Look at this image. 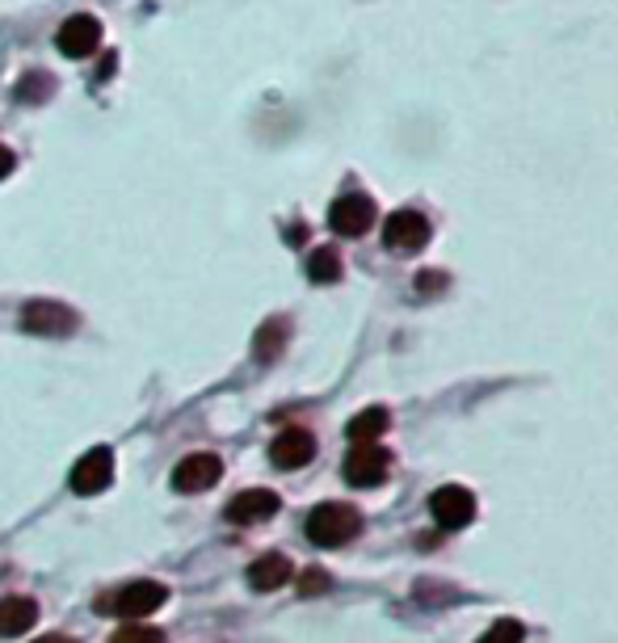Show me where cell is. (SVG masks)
<instances>
[{
    "label": "cell",
    "instance_id": "obj_1",
    "mask_svg": "<svg viewBox=\"0 0 618 643\" xmlns=\"http://www.w3.org/2000/svg\"><path fill=\"white\" fill-rule=\"evenodd\" d=\"M168 589L161 580H131L114 594L97 597V614H110V619H126V622H143L147 614H156L165 606Z\"/></svg>",
    "mask_w": 618,
    "mask_h": 643
},
{
    "label": "cell",
    "instance_id": "obj_2",
    "mask_svg": "<svg viewBox=\"0 0 618 643\" xmlns=\"http://www.w3.org/2000/svg\"><path fill=\"white\" fill-rule=\"evenodd\" d=\"M308 539L316 547H345L362 530V513L345 500H329V505H316L308 513Z\"/></svg>",
    "mask_w": 618,
    "mask_h": 643
},
{
    "label": "cell",
    "instance_id": "obj_3",
    "mask_svg": "<svg viewBox=\"0 0 618 643\" xmlns=\"http://www.w3.org/2000/svg\"><path fill=\"white\" fill-rule=\"evenodd\" d=\"M68 484H71L76 497H97V492H106V488L114 484V451H110V446L85 451L76 463H71Z\"/></svg>",
    "mask_w": 618,
    "mask_h": 643
},
{
    "label": "cell",
    "instance_id": "obj_4",
    "mask_svg": "<svg viewBox=\"0 0 618 643\" xmlns=\"http://www.w3.org/2000/svg\"><path fill=\"white\" fill-rule=\"evenodd\" d=\"M80 324V315L55 299H30L22 308V329L34 336H71Z\"/></svg>",
    "mask_w": 618,
    "mask_h": 643
},
{
    "label": "cell",
    "instance_id": "obj_5",
    "mask_svg": "<svg viewBox=\"0 0 618 643\" xmlns=\"http://www.w3.org/2000/svg\"><path fill=\"white\" fill-rule=\"evenodd\" d=\"M223 479V458L219 454H207V451H198V454H186L177 467H173V488L177 492H207V488H214Z\"/></svg>",
    "mask_w": 618,
    "mask_h": 643
},
{
    "label": "cell",
    "instance_id": "obj_6",
    "mask_svg": "<svg viewBox=\"0 0 618 643\" xmlns=\"http://www.w3.org/2000/svg\"><path fill=\"white\" fill-rule=\"evenodd\" d=\"M329 228L336 236H366L375 228V202L366 193H341L329 207Z\"/></svg>",
    "mask_w": 618,
    "mask_h": 643
},
{
    "label": "cell",
    "instance_id": "obj_7",
    "mask_svg": "<svg viewBox=\"0 0 618 643\" xmlns=\"http://www.w3.org/2000/svg\"><path fill=\"white\" fill-rule=\"evenodd\" d=\"M429 513H433V522L442 525V530H463L476 518V497L467 488H459V484H446V488H438L429 497Z\"/></svg>",
    "mask_w": 618,
    "mask_h": 643
},
{
    "label": "cell",
    "instance_id": "obj_8",
    "mask_svg": "<svg viewBox=\"0 0 618 643\" xmlns=\"http://www.w3.org/2000/svg\"><path fill=\"white\" fill-rule=\"evenodd\" d=\"M429 236H433V228H429V219L421 211H396L383 223V244L387 248H400V253L426 248Z\"/></svg>",
    "mask_w": 618,
    "mask_h": 643
},
{
    "label": "cell",
    "instance_id": "obj_9",
    "mask_svg": "<svg viewBox=\"0 0 618 643\" xmlns=\"http://www.w3.org/2000/svg\"><path fill=\"white\" fill-rule=\"evenodd\" d=\"M55 47L71 55V59L93 55L101 47V22H97L93 13H71L68 22L59 25V34H55Z\"/></svg>",
    "mask_w": 618,
    "mask_h": 643
},
{
    "label": "cell",
    "instance_id": "obj_10",
    "mask_svg": "<svg viewBox=\"0 0 618 643\" xmlns=\"http://www.w3.org/2000/svg\"><path fill=\"white\" fill-rule=\"evenodd\" d=\"M311 458H316V437L304 425L283 429L274 437V446H269V463L283 467V472H299V467H308Z\"/></svg>",
    "mask_w": 618,
    "mask_h": 643
},
{
    "label": "cell",
    "instance_id": "obj_11",
    "mask_svg": "<svg viewBox=\"0 0 618 643\" xmlns=\"http://www.w3.org/2000/svg\"><path fill=\"white\" fill-rule=\"evenodd\" d=\"M387 472H391V454L375 446V442L371 446H354L350 458H345V479L354 488H375V484L387 479Z\"/></svg>",
    "mask_w": 618,
    "mask_h": 643
},
{
    "label": "cell",
    "instance_id": "obj_12",
    "mask_svg": "<svg viewBox=\"0 0 618 643\" xmlns=\"http://www.w3.org/2000/svg\"><path fill=\"white\" fill-rule=\"evenodd\" d=\"M283 509V500L278 492H269V488H249V492H240V497L228 500V522L236 525H257V522H269L274 513Z\"/></svg>",
    "mask_w": 618,
    "mask_h": 643
},
{
    "label": "cell",
    "instance_id": "obj_13",
    "mask_svg": "<svg viewBox=\"0 0 618 643\" xmlns=\"http://www.w3.org/2000/svg\"><path fill=\"white\" fill-rule=\"evenodd\" d=\"M38 622V601L25 594H13L0 601V640H18Z\"/></svg>",
    "mask_w": 618,
    "mask_h": 643
},
{
    "label": "cell",
    "instance_id": "obj_14",
    "mask_svg": "<svg viewBox=\"0 0 618 643\" xmlns=\"http://www.w3.org/2000/svg\"><path fill=\"white\" fill-rule=\"evenodd\" d=\"M286 580H290V559L278 555V551H269V555L249 564V585L257 594H274V589H283Z\"/></svg>",
    "mask_w": 618,
    "mask_h": 643
},
{
    "label": "cell",
    "instance_id": "obj_15",
    "mask_svg": "<svg viewBox=\"0 0 618 643\" xmlns=\"http://www.w3.org/2000/svg\"><path fill=\"white\" fill-rule=\"evenodd\" d=\"M387 429H391L387 408H362L354 421L345 425V433H350V442H354V446H371V442H379Z\"/></svg>",
    "mask_w": 618,
    "mask_h": 643
},
{
    "label": "cell",
    "instance_id": "obj_16",
    "mask_svg": "<svg viewBox=\"0 0 618 643\" xmlns=\"http://www.w3.org/2000/svg\"><path fill=\"white\" fill-rule=\"evenodd\" d=\"M286 333H290V324H286L283 315L278 320H265L262 329H257V341H253V354L262 357V362H274V357L283 354Z\"/></svg>",
    "mask_w": 618,
    "mask_h": 643
},
{
    "label": "cell",
    "instance_id": "obj_17",
    "mask_svg": "<svg viewBox=\"0 0 618 643\" xmlns=\"http://www.w3.org/2000/svg\"><path fill=\"white\" fill-rule=\"evenodd\" d=\"M308 278L311 282H336L341 278V257H336V248H316L308 257Z\"/></svg>",
    "mask_w": 618,
    "mask_h": 643
},
{
    "label": "cell",
    "instance_id": "obj_18",
    "mask_svg": "<svg viewBox=\"0 0 618 643\" xmlns=\"http://www.w3.org/2000/svg\"><path fill=\"white\" fill-rule=\"evenodd\" d=\"M526 640V627L518 619H500V622H493L484 635H479L476 643H522Z\"/></svg>",
    "mask_w": 618,
    "mask_h": 643
},
{
    "label": "cell",
    "instance_id": "obj_19",
    "mask_svg": "<svg viewBox=\"0 0 618 643\" xmlns=\"http://www.w3.org/2000/svg\"><path fill=\"white\" fill-rule=\"evenodd\" d=\"M51 89H55V80H51L47 71H30L22 85H18V93H22V101H47Z\"/></svg>",
    "mask_w": 618,
    "mask_h": 643
},
{
    "label": "cell",
    "instance_id": "obj_20",
    "mask_svg": "<svg viewBox=\"0 0 618 643\" xmlns=\"http://www.w3.org/2000/svg\"><path fill=\"white\" fill-rule=\"evenodd\" d=\"M110 643H165V635L156 627H147V622H126L122 631H114Z\"/></svg>",
    "mask_w": 618,
    "mask_h": 643
},
{
    "label": "cell",
    "instance_id": "obj_21",
    "mask_svg": "<svg viewBox=\"0 0 618 643\" xmlns=\"http://www.w3.org/2000/svg\"><path fill=\"white\" fill-rule=\"evenodd\" d=\"M299 589H304V597L320 594V589H329V576H324V572H308V576H304V585H299Z\"/></svg>",
    "mask_w": 618,
    "mask_h": 643
},
{
    "label": "cell",
    "instance_id": "obj_22",
    "mask_svg": "<svg viewBox=\"0 0 618 643\" xmlns=\"http://www.w3.org/2000/svg\"><path fill=\"white\" fill-rule=\"evenodd\" d=\"M13 165H18V160H13V152L0 143V177H9V173H13Z\"/></svg>",
    "mask_w": 618,
    "mask_h": 643
},
{
    "label": "cell",
    "instance_id": "obj_23",
    "mask_svg": "<svg viewBox=\"0 0 618 643\" xmlns=\"http://www.w3.org/2000/svg\"><path fill=\"white\" fill-rule=\"evenodd\" d=\"M110 71H114V55H106V64H101V68H97V76H101V80H106V76H110Z\"/></svg>",
    "mask_w": 618,
    "mask_h": 643
},
{
    "label": "cell",
    "instance_id": "obj_24",
    "mask_svg": "<svg viewBox=\"0 0 618 643\" xmlns=\"http://www.w3.org/2000/svg\"><path fill=\"white\" fill-rule=\"evenodd\" d=\"M38 643H76V640H71V635H43Z\"/></svg>",
    "mask_w": 618,
    "mask_h": 643
}]
</instances>
